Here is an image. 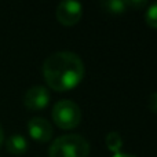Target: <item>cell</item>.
<instances>
[{
  "instance_id": "1",
  "label": "cell",
  "mask_w": 157,
  "mask_h": 157,
  "mask_svg": "<svg viewBox=\"0 0 157 157\" xmlns=\"http://www.w3.org/2000/svg\"><path fill=\"white\" fill-rule=\"evenodd\" d=\"M84 62L76 52L57 51L43 62V76L47 86L54 91L65 92L76 88L83 81Z\"/></svg>"
},
{
  "instance_id": "2",
  "label": "cell",
  "mask_w": 157,
  "mask_h": 157,
  "mask_svg": "<svg viewBox=\"0 0 157 157\" xmlns=\"http://www.w3.org/2000/svg\"><path fill=\"white\" fill-rule=\"evenodd\" d=\"M90 142L78 134L61 135L51 144L48 149L50 157H88Z\"/></svg>"
},
{
  "instance_id": "3",
  "label": "cell",
  "mask_w": 157,
  "mask_h": 157,
  "mask_svg": "<svg viewBox=\"0 0 157 157\" xmlns=\"http://www.w3.org/2000/svg\"><path fill=\"white\" fill-rule=\"evenodd\" d=\"M52 121L61 130H73L81 123L83 113L80 106L71 99H61L52 106Z\"/></svg>"
},
{
  "instance_id": "4",
  "label": "cell",
  "mask_w": 157,
  "mask_h": 157,
  "mask_svg": "<svg viewBox=\"0 0 157 157\" xmlns=\"http://www.w3.org/2000/svg\"><path fill=\"white\" fill-rule=\"evenodd\" d=\"M57 19L63 26H73L83 17V4L75 0H65L58 3L55 11Z\"/></svg>"
},
{
  "instance_id": "5",
  "label": "cell",
  "mask_w": 157,
  "mask_h": 157,
  "mask_svg": "<svg viewBox=\"0 0 157 157\" xmlns=\"http://www.w3.org/2000/svg\"><path fill=\"white\" fill-rule=\"evenodd\" d=\"M50 101H51L50 90L46 86H40V84L30 87L24 95V105L26 106V109L32 112H39L46 109Z\"/></svg>"
},
{
  "instance_id": "6",
  "label": "cell",
  "mask_w": 157,
  "mask_h": 157,
  "mask_svg": "<svg viewBox=\"0 0 157 157\" xmlns=\"http://www.w3.org/2000/svg\"><path fill=\"white\" fill-rule=\"evenodd\" d=\"M26 127L30 138L40 144L48 142L54 135V128H52L51 123L44 117H32L28 121Z\"/></svg>"
},
{
  "instance_id": "7",
  "label": "cell",
  "mask_w": 157,
  "mask_h": 157,
  "mask_svg": "<svg viewBox=\"0 0 157 157\" xmlns=\"http://www.w3.org/2000/svg\"><path fill=\"white\" fill-rule=\"evenodd\" d=\"M6 149L15 156H22L29 149V142L21 134H13L6 139Z\"/></svg>"
},
{
  "instance_id": "8",
  "label": "cell",
  "mask_w": 157,
  "mask_h": 157,
  "mask_svg": "<svg viewBox=\"0 0 157 157\" xmlns=\"http://www.w3.org/2000/svg\"><path fill=\"white\" fill-rule=\"evenodd\" d=\"M101 8L112 15H121L128 10L125 0H105L101 2Z\"/></svg>"
},
{
  "instance_id": "9",
  "label": "cell",
  "mask_w": 157,
  "mask_h": 157,
  "mask_svg": "<svg viewBox=\"0 0 157 157\" xmlns=\"http://www.w3.org/2000/svg\"><path fill=\"white\" fill-rule=\"evenodd\" d=\"M106 146H108V149L110 150L112 153L120 152V149H121V146H123V139L117 131H110V132L106 135Z\"/></svg>"
},
{
  "instance_id": "10",
  "label": "cell",
  "mask_w": 157,
  "mask_h": 157,
  "mask_svg": "<svg viewBox=\"0 0 157 157\" xmlns=\"http://www.w3.org/2000/svg\"><path fill=\"white\" fill-rule=\"evenodd\" d=\"M145 21L150 28L157 29V2L147 6L146 13H145Z\"/></svg>"
},
{
  "instance_id": "11",
  "label": "cell",
  "mask_w": 157,
  "mask_h": 157,
  "mask_svg": "<svg viewBox=\"0 0 157 157\" xmlns=\"http://www.w3.org/2000/svg\"><path fill=\"white\" fill-rule=\"evenodd\" d=\"M127 8H132V10H141L147 6L146 0H125Z\"/></svg>"
},
{
  "instance_id": "12",
  "label": "cell",
  "mask_w": 157,
  "mask_h": 157,
  "mask_svg": "<svg viewBox=\"0 0 157 157\" xmlns=\"http://www.w3.org/2000/svg\"><path fill=\"white\" fill-rule=\"evenodd\" d=\"M147 106H149V109L153 113L157 114V91L152 92L149 95V98H147Z\"/></svg>"
},
{
  "instance_id": "13",
  "label": "cell",
  "mask_w": 157,
  "mask_h": 157,
  "mask_svg": "<svg viewBox=\"0 0 157 157\" xmlns=\"http://www.w3.org/2000/svg\"><path fill=\"white\" fill-rule=\"evenodd\" d=\"M112 157H136L134 155H130V153H121V152H117V153H113Z\"/></svg>"
},
{
  "instance_id": "14",
  "label": "cell",
  "mask_w": 157,
  "mask_h": 157,
  "mask_svg": "<svg viewBox=\"0 0 157 157\" xmlns=\"http://www.w3.org/2000/svg\"><path fill=\"white\" fill-rule=\"evenodd\" d=\"M3 142H4V130H3V125L0 123V146H2Z\"/></svg>"
}]
</instances>
